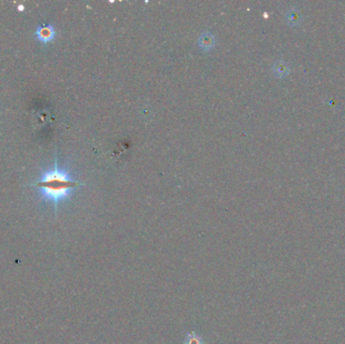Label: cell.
Returning a JSON list of instances; mask_svg holds the SVG:
<instances>
[{"mask_svg": "<svg viewBox=\"0 0 345 344\" xmlns=\"http://www.w3.org/2000/svg\"><path fill=\"white\" fill-rule=\"evenodd\" d=\"M80 185L81 183L73 180L66 172L58 168L57 163H55L53 170L45 173L42 179L34 184L37 189L41 190L42 197L52 202L56 210L58 204L67 199L72 190L78 188Z\"/></svg>", "mask_w": 345, "mask_h": 344, "instance_id": "obj_1", "label": "cell"}, {"mask_svg": "<svg viewBox=\"0 0 345 344\" xmlns=\"http://www.w3.org/2000/svg\"><path fill=\"white\" fill-rule=\"evenodd\" d=\"M35 35L38 41L44 44H47L51 42L55 37V29L52 26H41L37 28L35 31Z\"/></svg>", "mask_w": 345, "mask_h": 344, "instance_id": "obj_2", "label": "cell"}, {"mask_svg": "<svg viewBox=\"0 0 345 344\" xmlns=\"http://www.w3.org/2000/svg\"><path fill=\"white\" fill-rule=\"evenodd\" d=\"M285 17H286L287 23L289 24V26H291V27H298L301 25V23L303 21V16L301 14L300 10L297 8H291V9L288 10Z\"/></svg>", "mask_w": 345, "mask_h": 344, "instance_id": "obj_3", "label": "cell"}, {"mask_svg": "<svg viewBox=\"0 0 345 344\" xmlns=\"http://www.w3.org/2000/svg\"><path fill=\"white\" fill-rule=\"evenodd\" d=\"M274 72L279 78H284L290 74V67L286 62L279 61L274 66Z\"/></svg>", "mask_w": 345, "mask_h": 344, "instance_id": "obj_4", "label": "cell"}, {"mask_svg": "<svg viewBox=\"0 0 345 344\" xmlns=\"http://www.w3.org/2000/svg\"><path fill=\"white\" fill-rule=\"evenodd\" d=\"M184 343L185 344H205L204 339L199 334H197L195 331H192V332L188 333Z\"/></svg>", "mask_w": 345, "mask_h": 344, "instance_id": "obj_5", "label": "cell"}, {"mask_svg": "<svg viewBox=\"0 0 345 344\" xmlns=\"http://www.w3.org/2000/svg\"><path fill=\"white\" fill-rule=\"evenodd\" d=\"M24 8H25V7L22 6V5H21V6H18V9H19V10H24Z\"/></svg>", "mask_w": 345, "mask_h": 344, "instance_id": "obj_6", "label": "cell"}]
</instances>
